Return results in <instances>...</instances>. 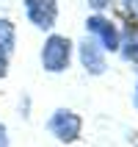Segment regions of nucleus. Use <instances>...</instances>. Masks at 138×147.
<instances>
[{
	"label": "nucleus",
	"instance_id": "423d86ee",
	"mask_svg": "<svg viewBox=\"0 0 138 147\" xmlns=\"http://www.w3.org/2000/svg\"><path fill=\"white\" fill-rule=\"evenodd\" d=\"M127 61H138V25H127L124 28V42L119 45Z\"/></svg>",
	"mask_w": 138,
	"mask_h": 147
},
{
	"label": "nucleus",
	"instance_id": "9d476101",
	"mask_svg": "<svg viewBox=\"0 0 138 147\" xmlns=\"http://www.w3.org/2000/svg\"><path fill=\"white\" fill-rule=\"evenodd\" d=\"M6 75V56H0V78Z\"/></svg>",
	"mask_w": 138,
	"mask_h": 147
},
{
	"label": "nucleus",
	"instance_id": "6e6552de",
	"mask_svg": "<svg viewBox=\"0 0 138 147\" xmlns=\"http://www.w3.org/2000/svg\"><path fill=\"white\" fill-rule=\"evenodd\" d=\"M127 11H133V17H138V0H124Z\"/></svg>",
	"mask_w": 138,
	"mask_h": 147
},
{
	"label": "nucleus",
	"instance_id": "39448f33",
	"mask_svg": "<svg viewBox=\"0 0 138 147\" xmlns=\"http://www.w3.org/2000/svg\"><path fill=\"white\" fill-rule=\"evenodd\" d=\"M80 58H83V67L86 69H91L94 75H99L102 69H105V58H102V53H99V45L97 42H83L80 45Z\"/></svg>",
	"mask_w": 138,
	"mask_h": 147
},
{
	"label": "nucleus",
	"instance_id": "f03ea898",
	"mask_svg": "<svg viewBox=\"0 0 138 147\" xmlns=\"http://www.w3.org/2000/svg\"><path fill=\"white\" fill-rule=\"evenodd\" d=\"M25 11H28V17L36 28H53V22L58 17L55 0H25Z\"/></svg>",
	"mask_w": 138,
	"mask_h": 147
},
{
	"label": "nucleus",
	"instance_id": "0eeeda50",
	"mask_svg": "<svg viewBox=\"0 0 138 147\" xmlns=\"http://www.w3.org/2000/svg\"><path fill=\"white\" fill-rule=\"evenodd\" d=\"M11 47H14V25L8 20H0V56L11 53Z\"/></svg>",
	"mask_w": 138,
	"mask_h": 147
},
{
	"label": "nucleus",
	"instance_id": "f257e3e1",
	"mask_svg": "<svg viewBox=\"0 0 138 147\" xmlns=\"http://www.w3.org/2000/svg\"><path fill=\"white\" fill-rule=\"evenodd\" d=\"M69 56H72V45L64 36H50L44 50H41V64L47 67L50 72H61L69 67Z\"/></svg>",
	"mask_w": 138,
	"mask_h": 147
},
{
	"label": "nucleus",
	"instance_id": "20e7f679",
	"mask_svg": "<svg viewBox=\"0 0 138 147\" xmlns=\"http://www.w3.org/2000/svg\"><path fill=\"white\" fill-rule=\"evenodd\" d=\"M89 31L102 42L105 50H119V33H116L113 22H108L102 17H94V20H89Z\"/></svg>",
	"mask_w": 138,
	"mask_h": 147
},
{
	"label": "nucleus",
	"instance_id": "7ed1b4c3",
	"mask_svg": "<svg viewBox=\"0 0 138 147\" xmlns=\"http://www.w3.org/2000/svg\"><path fill=\"white\" fill-rule=\"evenodd\" d=\"M47 128L55 133L61 142H72V139H77V133H80V117L72 114V111H55Z\"/></svg>",
	"mask_w": 138,
	"mask_h": 147
},
{
	"label": "nucleus",
	"instance_id": "1a4fd4ad",
	"mask_svg": "<svg viewBox=\"0 0 138 147\" xmlns=\"http://www.w3.org/2000/svg\"><path fill=\"white\" fill-rule=\"evenodd\" d=\"M108 3H111V0H91V6H94V8H102V6H108Z\"/></svg>",
	"mask_w": 138,
	"mask_h": 147
},
{
	"label": "nucleus",
	"instance_id": "9b49d317",
	"mask_svg": "<svg viewBox=\"0 0 138 147\" xmlns=\"http://www.w3.org/2000/svg\"><path fill=\"white\" fill-rule=\"evenodd\" d=\"M0 147H3V125H0Z\"/></svg>",
	"mask_w": 138,
	"mask_h": 147
}]
</instances>
